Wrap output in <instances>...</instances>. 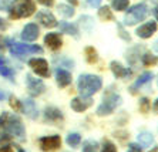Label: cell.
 <instances>
[{
	"mask_svg": "<svg viewBox=\"0 0 158 152\" xmlns=\"http://www.w3.org/2000/svg\"><path fill=\"white\" fill-rule=\"evenodd\" d=\"M80 142H81V137L78 134L73 132V134H69V135H67V144L70 145V146H73V148L78 146Z\"/></svg>",
	"mask_w": 158,
	"mask_h": 152,
	"instance_id": "26",
	"label": "cell"
},
{
	"mask_svg": "<svg viewBox=\"0 0 158 152\" xmlns=\"http://www.w3.org/2000/svg\"><path fill=\"white\" fill-rule=\"evenodd\" d=\"M10 53L13 56H24V54H41L43 48L40 46L24 44V43H11Z\"/></svg>",
	"mask_w": 158,
	"mask_h": 152,
	"instance_id": "6",
	"label": "cell"
},
{
	"mask_svg": "<svg viewBox=\"0 0 158 152\" xmlns=\"http://www.w3.org/2000/svg\"><path fill=\"white\" fill-rule=\"evenodd\" d=\"M59 11L64 17H73L74 13H76L74 9L71 6H69V4H59Z\"/></svg>",
	"mask_w": 158,
	"mask_h": 152,
	"instance_id": "27",
	"label": "cell"
},
{
	"mask_svg": "<svg viewBox=\"0 0 158 152\" xmlns=\"http://www.w3.org/2000/svg\"><path fill=\"white\" fill-rule=\"evenodd\" d=\"M138 142H140L141 146H150L154 142V137L150 132H141L138 135Z\"/></svg>",
	"mask_w": 158,
	"mask_h": 152,
	"instance_id": "22",
	"label": "cell"
},
{
	"mask_svg": "<svg viewBox=\"0 0 158 152\" xmlns=\"http://www.w3.org/2000/svg\"><path fill=\"white\" fill-rule=\"evenodd\" d=\"M98 149V145H97L96 141H85L83 144V152H97Z\"/></svg>",
	"mask_w": 158,
	"mask_h": 152,
	"instance_id": "28",
	"label": "cell"
},
{
	"mask_svg": "<svg viewBox=\"0 0 158 152\" xmlns=\"http://www.w3.org/2000/svg\"><path fill=\"white\" fill-rule=\"evenodd\" d=\"M85 53V57H87V61L90 64H94L97 63V60H98V56H97V51L94 50V47H87L84 50Z\"/></svg>",
	"mask_w": 158,
	"mask_h": 152,
	"instance_id": "24",
	"label": "cell"
},
{
	"mask_svg": "<svg viewBox=\"0 0 158 152\" xmlns=\"http://www.w3.org/2000/svg\"><path fill=\"white\" fill-rule=\"evenodd\" d=\"M148 14V7L145 3H138L135 6H132L127 14H125V19H124V24L125 26H134L137 23L143 22Z\"/></svg>",
	"mask_w": 158,
	"mask_h": 152,
	"instance_id": "4",
	"label": "cell"
},
{
	"mask_svg": "<svg viewBox=\"0 0 158 152\" xmlns=\"http://www.w3.org/2000/svg\"><path fill=\"white\" fill-rule=\"evenodd\" d=\"M56 80H57V84L61 88H64V87L71 84V74L69 71L63 70V68H57V71H56Z\"/></svg>",
	"mask_w": 158,
	"mask_h": 152,
	"instance_id": "17",
	"label": "cell"
},
{
	"mask_svg": "<svg viewBox=\"0 0 158 152\" xmlns=\"http://www.w3.org/2000/svg\"><path fill=\"white\" fill-rule=\"evenodd\" d=\"M0 152H13V148L11 146H3V148H0Z\"/></svg>",
	"mask_w": 158,
	"mask_h": 152,
	"instance_id": "39",
	"label": "cell"
},
{
	"mask_svg": "<svg viewBox=\"0 0 158 152\" xmlns=\"http://www.w3.org/2000/svg\"><path fill=\"white\" fill-rule=\"evenodd\" d=\"M98 16H100V19L106 20V22H108V20H114V16H113V13H111V10H110L108 6H103V7H100Z\"/></svg>",
	"mask_w": 158,
	"mask_h": 152,
	"instance_id": "23",
	"label": "cell"
},
{
	"mask_svg": "<svg viewBox=\"0 0 158 152\" xmlns=\"http://www.w3.org/2000/svg\"><path fill=\"white\" fill-rule=\"evenodd\" d=\"M110 67H111L113 74H114L117 78H127L131 75V70L127 68V67H124L121 63H118V61H111Z\"/></svg>",
	"mask_w": 158,
	"mask_h": 152,
	"instance_id": "15",
	"label": "cell"
},
{
	"mask_svg": "<svg viewBox=\"0 0 158 152\" xmlns=\"http://www.w3.org/2000/svg\"><path fill=\"white\" fill-rule=\"evenodd\" d=\"M37 20H39L44 27H47V29H53V27L57 26V20H56V17L48 10L39 11V13H37Z\"/></svg>",
	"mask_w": 158,
	"mask_h": 152,
	"instance_id": "11",
	"label": "cell"
},
{
	"mask_svg": "<svg viewBox=\"0 0 158 152\" xmlns=\"http://www.w3.org/2000/svg\"><path fill=\"white\" fill-rule=\"evenodd\" d=\"M22 111L31 119H36L39 117V112H37V107L34 104V101L29 100V98L22 101Z\"/></svg>",
	"mask_w": 158,
	"mask_h": 152,
	"instance_id": "16",
	"label": "cell"
},
{
	"mask_svg": "<svg viewBox=\"0 0 158 152\" xmlns=\"http://www.w3.org/2000/svg\"><path fill=\"white\" fill-rule=\"evenodd\" d=\"M151 78H152V73H150V71H145V73H143L140 77L137 78V81L131 86V88H130V90H131V93L135 94V93H137V88H140V87H143L144 84L150 82Z\"/></svg>",
	"mask_w": 158,
	"mask_h": 152,
	"instance_id": "19",
	"label": "cell"
},
{
	"mask_svg": "<svg viewBox=\"0 0 158 152\" xmlns=\"http://www.w3.org/2000/svg\"><path fill=\"white\" fill-rule=\"evenodd\" d=\"M40 34V30H39V26L34 24V23H30V24H26L24 29H23L22 33V38L24 41H34Z\"/></svg>",
	"mask_w": 158,
	"mask_h": 152,
	"instance_id": "12",
	"label": "cell"
},
{
	"mask_svg": "<svg viewBox=\"0 0 158 152\" xmlns=\"http://www.w3.org/2000/svg\"><path fill=\"white\" fill-rule=\"evenodd\" d=\"M3 29H6V23H4V20L0 17V30H3Z\"/></svg>",
	"mask_w": 158,
	"mask_h": 152,
	"instance_id": "40",
	"label": "cell"
},
{
	"mask_svg": "<svg viewBox=\"0 0 158 152\" xmlns=\"http://www.w3.org/2000/svg\"><path fill=\"white\" fill-rule=\"evenodd\" d=\"M121 102L123 101H121V97L120 95H117V94H114V93L107 94V95L104 97L103 104L97 108V115L104 117V115L111 114L118 105H121Z\"/></svg>",
	"mask_w": 158,
	"mask_h": 152,
	"instance_id": "5",
	"label": "cell"
},
{
	"mask_svg": "<svg viewBox=\"0 0 158 152\" xmlns=\"http://www.w3.org/2000/svg\"><path fill=\"white\" fill-rule=\"evenodd\" d=\"M39 144H40V148L44 152H52L56 151L57 148H60L61 145V138L59 135H50V137H43L39 139Z\"/></svg>",
	"mask_w": 158,
	"mask_h": 152,
	"instance_id": "8",
	"label": "cell"
},
{
	"mask_svg": "<svg viewBox=\"0 0 158 152\" xmlns=\"http://www.w3.org/2000/svg\"><path fill=\"white\" fill-rule=\"evenodd\" d=\"M10 105L15 108L16 111H22V104L19 102V100L15 98V97H10Z\"/></svg>",
	"mask_w": 158,
	"mask_h": 152,
	"instance_id": "33",
	"label": "cell"
},
{
	"mask_svg": "<svg viewBox=\"0 0 158 152\" xmlns=\"http://www.w3.org/2000/svg\"><path fill=\"white\" fill-rule=\"evenodd\" d=\"M17 152H24V151H23V149H20V148H19V149H17Z\"/></svg>",
	"mask_w": 158,
	"mask_h": 152,
	"instance_id": "46",
	"label": "cell"
},
{
	"mask_svg": "<svg viewBox=\"0 0 158 152\" xmlns=\"http://www.w3.org/2000/svg\"><path fill=\"white\" fill-rule=\"evenodd\" d=\"M127 152H143V148H141V145H138V144H130Z\"/></svg>",
	"mask_w": 158,
	"mask_h": 152,
	"instance_id": "34",
	"label": "cell"
},
{
	"mask_svg": "<svg viewBox=\"0 0 158 152\" xmlns=\"http://www.w3.org/2000/svg\"><path fill=\"white\" fill-rule=\"evenodd\" d=\"M78 91L81 95L84 97H90L93 94L98 93L101 87H103V81L98 75H93V74H83L80 75L77 82Z\"/></svg>",
	"mask_w": 158,
	"mask_h": 152,
	"instance_id": "1",
	"label": "cell"
},
{
	"mask_svg": "<svg viewBox=\"0 0 158 152\" xmlns=\"http://www.w3.org/2000/svg\"><path fill=\"white\" fill-rule=\"evenodd\" d=\"M117 26H118V29H120V36H121V37L124 38L125 41H130V40H131V37H130V34H125V30L123 29L121 24H117Z\"/></svg>",
	"mask_w": 158,
	"mask_h": 152,
	"instance_id": "35",
	"label": "cell"
},
{
	"mask_svg": "<svg viewBox=\"0 0 158 152\" xmlns=\"http://www.w3.org/2000/svg\"><path fill=\"white\" fill-rule=\"evenodd\" d=\"M3 131H6L9 135H13V137L19 138L20 141L26 139V131H24V126H23L22 121H20V118L17 115H7Z\"/></svg>",
	"mask_w": 158,
	"mask_h": 152,
	"instance_id": "3",
	"label": "cell"
},
{
	"mask_svg": "<svg viewBox=\"0 0 158 152\" xmlns=\"http://www.w3.org/2000/svg\"><path fill=\"white\" fill-rule=\"evenodd\" d=\"M60 30H61L63 33H67V34L74 36V37H78V30L74 24H70V23H67V22H60Z\"/></svg>",
	"mask_w": 158,
	"mask_h": 152,
	"instance_id": "21",
	"label": "cell"
},
{
	"mask_svg": "<svg viewBox=\"0 0 158 152\" xmlns=\"http://www.w3.org/2000/svg\"><path fill=\"white\" fill-rule=\"evenodd\" d=\"M157 31V23L155 22H148L145 23V24H143V26H140L138 29H137V36L141 38H150L152 34Z\"/></svg>",
	"mask_w": 158,
	"mask_h": 152,
	"instance_id": "13",
	"label": "cell"
},
{
	"mask_svg": "<svg viewBox=\"0 0 158 152\" xmlns=\"http://www.w3.org/2000/svg\"><path fill=\"white\" fill-rule=\"evenodd\" d=\"M158 63V57H155V56H151L150 53H145L143 56V64L144 66H154V64H157Z\"/></svg>",
	"mask_w": 158,
	"mask_h": 152,
	"instance_id": "29",
	"label": "cell"
},
{
	"mask_svg": "<svg viewBox=\"0 0 158 152\" xmlns=\"http://www.w3.org/2000/svg\"><path fill=\"white\" fill-rule=\"evenodd\" d=\"M137 51H138V47H134L132 50H130L128 53H127V60L130 61V64H134L137 63V58H138V54H137Z\"/></svg>",
	"mask_w": 158,
	"mask_h": 152,
	"instance_id": "30",
	"label": "cell"
},
{
	"mask_svg": "<svg viewBox=\"0 0 158 152\" xmlns=\"http://www.w3.org/2000/svg\"><path fill=\"white\" fill-rule=\"evenodd\" d=\"M70 105H71V108H73L76 112H83V111H85L87 108H90L93 105V100L90 98V97H84V95L76 97V98L71 100Z\"/></svg>",
	"mask_w": 158,
	"mask_h": 152,
	"instance_id": "10",
	"label": "cell"
},
{
	"mask_svg": "<svg viewBox=\"0 0 158 152\" xmlns=\"http://www.w3.org/2000/svg\"><path fill=\"white\" fill-rule=\"evenodd\" d=\"M152 11H154V16H155V19L158 20V7H154V10H152Z\"/></svg>",
	"mask_w": 158,
	"mask_h": 152,
	"instance_id": "41",
	"label": "cell"
},
{
	"mask_svg": "<svg viewBox=\"0 0 158 152\" xmlns=\"http://www.w3.org/2000/svg\"><path fill=\"white\" fill-rule=\"evenodd\" d=\"M154 110H155V111L158 112V100H157V101H155V102H154Z\"/></svg>",
	"mask_w": 158,
	"mask_h": 152,
	"instance_id": "43",
	"label": "cell"
},
{
	"mask_svg": "<svg viewBox=\"0 0 158 152\" xmlns=\"http://www.w3.org/2000/svg\"><path fill=\"white\" fill-rule=\"evenodd\" d=\"M40 4H43V6H47V7H52L53 4H54V0H37Z\"/></svg>",
	"mask_w": 158,
	"mask_h": 152,
	"instance_id": "37",
	"label": "cell"
},
{
	"mask_svg": "<svg viewBox=\"0 0 158 152\" xmlns=\"http://www.w3.org/2000/svg\"><path fill=\"white\" fill-rule=\"evenodd\" d=\"M26 81H27V90H29V94L31 97H37L43 94L46 91V86L44 82L41 81L40 78H34L30 74L26 75Z\"/></svg>",
	"mask_w": 158,
	"mask_h": 152,
	"instance_id": "7",
	"label": "cell"
},
{
	"mask_svg": "<svg viewBox=\"0 0 158 152\" xmlns=\"http://www.w3.org/2000/svg\"><path fill=\"white\" fill-rule=\"evenodd\" d=\"M128 4H130V0H113L111 6L117 11H124V10H127Z\"/></svg>",
	"mask_w": 158,
	"mask_h": 152,
	"instance_id": "25",
	"label": "cell"
},
{
	"mask_svg": "<svg viewBox=\"0 0 158 152\" xmlns=\"http://www.w3.org/2000/svg\"><path fill=\"white\" fill-rule=\"evenodd\" d=\"M44 44L47 46L48 48L52 50H59L63 46V40L61 36L59 33H48L46 37H44Z\"/></svg>",
	"mask_w": 158,
	"mask_h": 152,
	"instance_id": "14",
	"label": "cell"
},
{
	"mask_svg": "<svg viewBox=\"0 0 158 152\" xmlns=\"http://www.w3.org/2000/svg\"><path fill=\"white\" fill-rule=\"evenodd\" d=\"M154 50H155V51L158 53V40H157V41H155V43H154Z\"/></svg>",
	"mask_w": 158,
	"mask_h": 152,
	"instance_id": "42",
	"label": "cell"
},
{
	"mask_svg": "<svg viewBox=\"0 0 158 152\" xmlns=\"http://www.w3.org/2000/svg\"><path fill=\"white\" fill-rule=\"evenodd\" d=\"M29 66L31 67V70L40 77H48L50 75V70H48V64L44 58H31L29 61Z\"/></svg>",
	"mask_w": 158,
	"mask_h": 152,
	"instance_id": "9",
	"label": "cell"
},
{
	"mask_svg": "<svg viewBox=\"0 0 158 152\" xmlns=\"http://www.w3.org/2000/svg\"><path fill=\"white\" fill-rule=\"evenodd\" d=\"M36 10V4L33 0H15L10 3L9 7V16L10 19H22V17H30Z\"/></svg>",
	"mask_w": 158,
	"mask_h": 152,
	"instance_id": "2",
	"label": "cell"
},
{
	"mask_svg": "<svg viewBox=\"0 0 158 152\" xmlns=\"http://www.w3.org/2000/svg\"><path fill=\"white\" fill-rule=\"evenodd\" d=\"M101 152H117V148H115V145L110 141H104L103 144V149Z\"/></svg>",
	"mask_w": 158,
	"mask_h": 152,
	"instance_id": "31",
	"label": "cell"
},
{
	"mask_svg": "<svg viewBox=\"0 0 158 152\" xmlns=\"http://www.w3.org/2000/svg\"><path fill=\"white\" fill-rule=\"evenodd\" d=\"M101 2H103V0H87L88 6H91V7H100V6H101Z\"/></svg>",
	"mask_w": 158,
	"mask_h": 152,
	"instance_id": "36",
	"label": "cell"
},
{
	"mask_svg": "<svg viewBox=\"0 0 158 152\" xmlns=\"http://www.w3.org/2000/svg\"><path fill=\"white\" fill-rule=\"evenodd\" d=\"M44 118L50 121V122H57V121H61L63 119V114L59 108L56 107H47L46 111H44Z\"/></svg>",
	"mask_w": 158,
	"mask_h": 152,
	"instance_id": "18",
	"label": "cell"
},
{
	"mask_svg": "<svg viewBox=\"0 0 158 152\" xmlns=\"http://www.w3.org/2000/svg\"><path fill=\"white\" fill-rule=\"evenodd\" d=\"M140 110L143 112H148V110H150V101L147 98H143L140 101Z\"/></svg>",
	"mask_w": 158,
	"mask_h": 152,
	"instance_id": "32",
	"label": "cell"
},
{
	"mask_svg": "<svg viewBox=\"0 0 158 152\" xmlns=\"http://www.w3.org/2000/svg\"><path fill=\"white\" fill-rule=\"evenodd\" d=\"M0 74L3 75V77L6 78H13V75H15V73H13V70H11V67L7 64V61L3 58V57H0Z\"/></svg>",
	"mask_w": 158,
	"mask_h": 152,
	"instance_id": "20",
	"label": "cell"
},
{
	"mask_svg": "<svg viewBox=\"0 0 158 152\" xmlns=\"http://www.w3.org/2000/svg\"><path fill=\"white\" fill-rule=\"evenodd\" d=\"M3 98H4V94H3V93H0V101L3 100Z\"/></svg>",
	"mask_w": 158,
	"mask_h": 152,
	"instance_id": "44",
	"label": "cell"
},
{
	"mask_svg": "<svg viewBox=\"0 0 158 152\" xmlns=\"http://www.w3.org/2000/svg\"><path fill=\"white\" fill-rule=\"evenodd\" d=\"M158 151V148H154V149H152V151H151V152H157Z\"/></svg>",
	"mask_w": 158,
	"mask_h": 152,
	"instance_id": "45",
	"label": "cell"
},
{
	"mask_svg": "<svg viewBox=\"0 0 158 152\" xmlns=\"http://www.w3.org/2000/svg\"><path fill=\"white\" fill-rule=\"evenodd\" d=\"M10 3H9V0H0V9H9Z\"/></svg>",
	"mask_w": 158,
	"mask_h": 152,
	"instance_id": "38",
	"label": "cell"
}]
</instances>
